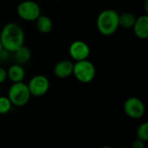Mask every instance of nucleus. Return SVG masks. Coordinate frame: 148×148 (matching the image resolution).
Masks as SVG:
<instances>
[{
  "label": "nucleus",
  "mask_w": 148,
  "mask_h": 148,
  "mask_svg": "<svg viewBox=\"0 0 148 148\" xmlns=\"http://www.w3.org/2000/svg\"><path fill=\"white\" fill-rule=\"evenodd\" d=\"M96 27L103 36L114 35L120 27L119 13L113 9H106L101 11L96 19Z\"/></svg>",
  "instance_id": "f03ea898"
},
{
  "label": "nucleus",
  "mask_w": 148,
  "mask_h": 148,
  "mask_svg": "<svg viewBox=\"0 0 148 148\" xmlns=\"http://www.w3.org/2000/svg\"><path fill=\"white\" fill-rule=\"evenodd\" d=\"M36 28L39 32L42 34L49 33L53 29V22L52 19L46 15H40V16L36 20Z\"/></svg>",
  "instance_id": "ddd939ff"
},
{
  "label": "nucleus",
  "mask_w": 148,
  "mask_h": 148,
  "mask_svg": "<svg viewBox=\"0 0 148 148\" xmlns=\"http://www.w3.org/2000/svg\"><path fill=\"white\" fill-rule=\"evenodd\" d=\"M49 79L43 75H34L27 84L31 96L36 97H41L46 95L49 89Z\"/></svg>",
  "instance_id": "0eeeda50"
},
{
  "label": "nucleus",
  "mask_w": 148,
  "mask_h": 148,
  "mask_svg": "<svg viewBox=\"0 0 148 148\" xmlns=\"http://www.w3.org/2000/svg\"><path fill=\"white\" fill-rule=\"evenodd\" d=\"M2 49H3V47H2V44H1V42H0V52H1Z\"/></svg>",
  "instance_id": "412c9836"
},
{
  "label": "nucleus",
  "mask_w": 148,
  "mask_h": 148,
  "mask_svg": "<svg viewBox=\"0 0 148 148\" xmlns=\"http://www.w3.org/2000/svg\"><path fill=\"white\" fill-rule=\"evenodd\" d=\"M10 52H9L8 50L3 49L0 52V62H5L8 59L10 58Z\"/></svg>",
  "instance_id": "f3484780"
},
{
  "label": "nucleus",
  "mask_w": 148,
  "mask_h": 148,
  "mask_svg": "<svg viewBox=\"0 0 148 148\" xmlns=\"http://www.w3.org/2000/svg\"><path fill=\"white\" fill-rule=\"evenodd\" d=\"M125 114L131 119L138 120L144 116L146 113V107L144 102L138 97H129L123 105Z\"/></svg>",
  "instance_id": "423d86ee"
},
{
  "label": "nucleus",
  "mask_w": 148,
  "mask_h": 148,
  "mask_svg": "<svg viewBox=\"0 0 148 148\" xmlns=\"http://www.w3.org/2000/svg\"><path fill=\"white\" fill-rule=\"evenodd\" d=\"M69 54L75 62L87 60L90 55L88 44L82 40H75L71 42L69 48Z\"/></svg>",
  "instance_id": "6e6552de"
},
{
  "label": "nucleus",
  "mask_w": 148,
  "mask_h": 148,
  "mask_svg": "<svg viewBox=\"0 0 148 148\" xmlns=\"http://www.w3.org/2000/svg\"><path fill=\"white\" fill-rule=\"evenodd\" d=\"M101 148H114V147H108V146H105V147H101Z\"/></svg>",
  "instance_id": "aec40b11"
},
{
  "label": "nucleus",
  "mask_w": 148,
  "mask_h": 148,
  "mask_svg": "<svg viewBox=\"0 0 148 148\" xmlns=\"http://www.w3.org/2000/svg\"><path fill=\"white\" fill-rule=\"evenodd\" d=\"M7 79V70L0 66V84L3 83Z\"/></svg>",
  "instance_id": "a211bd4d"
},
{
  "label": "nucleus",
  "mask_w": 148,
  "mask_h": 148,
  "mask_svg": "<svg viewBox=\"0 0 148 148\" xmlns=\"http://www.w3.org/2000/svg\"><path fill=\"white\" fill-rule=\"evenodd\" d=\"M18 16L27 22L36 21L42 14L40 5L33 0H25L21 2L16 7Z\"/></svg>",
  "instance_id": "39448f33"
},
{
  "label": "nucleus",
  "mask_w": 148,
  "mask_h": 148,
  "mask_svg": "<svg viewBox=\"0 0 148 148\" xmlns=\"http://www.w3.org/2000/svg\"><path fill=\"white\" fill-rule=\"evenodd\" d=\"M73 68L74 62L71 60H61L56 63L54 67V74L60 79H65L73 74Z\"/></svg>",
  "instance_id": "1a4fd4ad"
},
{
  "label": "nucleus",
  "mask_w": 148,
  "mask_h": 148,
  "mask_svg": "<svg viewBox=\"0 0 148 148\" xmlns=\"http://www.w3.org/2000/svg\"><path fill=\"white\" fill-rule=\"evenodd\" d=\"M121 148H127V147H121Z\"/></svg>",
  "instance_id": "4be33fe9"
},
{
  "label": "nucleus",
  "mask_w": 148,
  "mask_h": 148,
  "mask_svg": "<svg viewBox=\"0 0 148 148\" xmlns=\"http://www.w3.org/2000/svg\"><path fill=\"white\" fill-rule=\"evenodd\" d=\"M13 108V105L7 96H0V115L6 114Z\"/></svg>",
  "instance_id": "2eb2a0df"
},
{
  "label": "nucleus",
  "mask_w": 148,
  "mask_h": 148,
  "mask_svg": "<svg viewBox=\"0 0 148 148\" xmlns=\"http://www.w3.org/2000/svg\"><path fill=\"white\" fill-rule=\"evenodd\" d=\"M134 35L140 39H147L148 37V16L147 14L136 17V21L133 27Z\"/></svg>",
  "instance_id": "9d476101"
},
{
  "label": "nucleus",
  "mask_w": 148,
  "mask_h": 148,
  "mask_svg": "<svg viewBox=\"0 0 148 148\" xmlns=\"http://www.w3.org/2000/svg\"><path fill=\"white\" fill-rule=\"evenodd\" d=\"M136 16L131 12H123L119 14V26L123 29H133Z\"/></svg>",
  "instance_id": "4468645a"
},
{
  "label": "nucleus",
  "mask_w": 148,
  "mask_h": 148,
  "mask_svg": "<svg viewBox=\"0 0 148 148\" xmlns=\"http://www.w3.org/2000/svg\"><path fill=\"white\" fill-rule=\"evenodd\" d=\"M146 147V142L137 139L134 140L132 144V148H145Z\"/></svg>",
  "instance_id": "6ab92c4d"
},
{
  "label": "nucleus",
  "mask_w": 148,
  "mask_h": 148,
  "mask_svg": "<svg viewBox=\"0 0 148 148\" xmlns=\"http://www.w3.org/2000/svg\"><path fill=\"white\" fill-rule=\"evenodd\" d=\"M25 77V69L23 65L13 63L7 69V78L10 79L13 83L21 82Z\"/></svg>",
  "instance_id": "9b49d317"
},
{
  "label": "nucleus",
  "mask_w": 148,
  "mask_h": 148,
  "mask_svg": "<svg viewBox=\"0 0 148 148\" xmlns=\"http://www.w3.org/2000/svg\"><path fill=\"white\" fill-rule=\"evenodd\" d=\"M25 34L23 28L16 23H8L1 29L0 42L3 49L13 53L24 45Z\"/></svg>",
  "instance_id": "f257e3e1"
},
{
  "label": "nucleus",
  "mask_w": 148,
  "mask_h": 148,
  "mask_svg": "<svg viewBox=\"0 0 148 148\" xmlns=\"http://www.w3.org/2000/svg\"><path fill=\"white\" fill-rule=\"evenodd\" d=\"M11 54L14 62L20 65H23L27 63L31 58V51L25 45L21 46L19 49H17L16 51H14Z\"/></svg>",
  "instance_id": "f8f14e48"
},
{
  "label": "nucleus",
  "mask_w": 148,
  "mask_h": 148,
  "mask_svg": "<svg viewBox=\"0 0 148 148\" xmlns=\"http://www.w3.org/2000/svg\"><path fill=\"white\" fill-rule=\"evenodd\" d=\"M7 97L10 101L13 107H23L29 102L31 95L27 84L21 82L11 84L8 90Z\"/></svg>",
  "instance_id": "7ed1b4c3"
},
{
  "label": "nucleus",
  "mask_w": 148,
  "mask_h": 148,
  "mask_svg": "<svg viewBox=\"0 0 148 148\" xmlns=\"http://www.w3.org/2000/svg\"><path fill=\"white\" fill-rule=\"evenodd\" d=\"M56 1H58V0H56Z\"/></svg>",
  "instance_id": "5701e85b"
},
{
  "label": "nucleus",
  "mask_w": 148,
  "mask_h": 148,
  "mask_svg": "<svg viewBox=\"0 0 148 148\" xmlns=\"http://www.w3.org/2000/svg\"><path fill=\"white\" fill-rule=\"evenodd\" d=\"M137 139L147 142L148 140V123L144 122L140 124L137 129Z\"/></svg>",
  "instance_id": "dca6fc26"
},
{
  "label": "nucleus",
  "mask_w": 148,
  "mask_h": 148,
  "mask_svg": "<svg viewBox=\"0 0 148 148\" xmlns=\"http://www.w3.org/2000/svg\"><path fill=\"white\" fill-rule=\"evenodd\" d=\"M72 75L78 82L82 83H89L95 79L96 69L94 63L87 59L74 62Z\"/></svg>",
  "instance_id": "20e7f679"
},
{
  "label": "nucleus",
  "mask_w": 148,
  "mask_h": 148,
  "mask_svg": "<svg viewBox=\"0 0 148 148\" xmlns=\"http://www.w3.org/2000/svg\"></svg>",
  "instance_id": "b1692460"
}]
</instances>
